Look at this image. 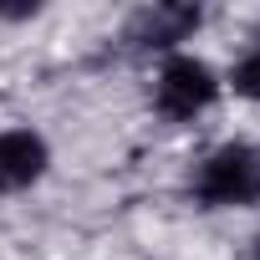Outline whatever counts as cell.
<instances>
[{
  "label": "cell",
  "mask_w": 260,
  "mask_h": 260,
  "mask_svg": "<svg viewBox=\"0 0 260 260\" xmlns=\"http://www.w3.org/2000/svg\"><path fill=\"white\" fill-rule=\"evenodd\" d=\"M230 87L240 92V97H250V102H260V31H255V46L235 61V72H230Z\"/></svg>",
  "instance_id": "5"
},
{
  "label": "cell",
  "mask_w": 260,
  "mask_h": 260,
  "mask_svg": "<svg viewBox=\"0 0 260 260\" xmlns=\"http://www.w3.org/2000/svg\"><path fill=\"white\" fill-rule=\"evenodd\" d=\"M51 169V148L31 127H0V194H21L31 184H41V174Z\"/></svg>",
  "instance_id": "3"
},
{
  "label": "cell",
  "mask_w": 260,
  "mask_h": 260,
  "mask_svg": "<svg viewBox=\"0 0 260 260\" xmlns=\"http://www.w3.org/2000/svg\"><path fill=\"white\" fill-rule=\"evenodd\" d=\"M199 6H179V0H169V6H148V11H138L133 21H127V41L133 46H143V51H179V41H189L194 31H199Z\"/></svg>",
  "instance_id": "4"
},
{
  "label": "cell",
  "mask_w": 260,
  "mask_h": 260,
  "mask_svg": "<svg viewBox=\"0 0 260 260\" xmlns=\"http://www.w3.org/2000/svg\"><path fill=\"white\" fill-rule=\"evenodd\" d=\"M219 102V72L194 56V51H174L164 56L158 77H153V107L169 117V122H194L204 117L209 107Z\"/></svg>",
  "instance_id": "2"
},
{
  "label": "cell",
  "mask_w": 260,
  "mask_h": 260,
  "mask_svg": "<svg viewBox=\"0 0 260 260\" xmlns=\"http://www.w3.org/2000/svg\"><path fill=\"white\" fill-rule=\"evenodd\" d=\"M189 194L194 204L204 209H255L260 204V148L235 138V143H219L189 179Z\"/></svg>",
  "instance_id": "1"
},
{
  "label": "cell",
  "mask_w": 260,
  "mask_h": 260,
  "mask_svg": "<svg viewBox=\"0 0 260 260\" xmlns=\"http://www.w3.org/2000/svg\"><path fill=\"white\" fill-rule=\"evenodd\" d=\"M250 260H260V235H255V240H250Z\"/></svg>",
  "instance_id": "6"
}]
</instances>
